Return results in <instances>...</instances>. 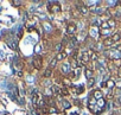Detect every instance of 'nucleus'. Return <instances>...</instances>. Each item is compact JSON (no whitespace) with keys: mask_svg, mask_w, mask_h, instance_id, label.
Returning a JSON list of instances; mask_svg holds the SVG:
<instances>
[{"mask_svg":"<svg viewBox=\"0 0 121 115\" xmlns=\"http://www.w3.org/2000/svg\"><path fill=\"white\" fill-rule=\"evenodd\" d=\"M49 6H48V9H49V11H50V13H59L60 11H62V7H60V5H59V3H57V1H49Z\"/></svg>","mask_w":121,"mask_h":115,"instance_id":"obj_1","label":"nucleus"},{"mask_svg":"<svg viewBox=\"0 0 121 115\" xmlns=\"http://www.w3.org/2000/svg\"><path fill=\"white\" fill-rule=\"evenodd\" d=\"M32 64H33V67L37 69V70H39V69H42V65H43V60H42V57L38 55V56H35L33 57V61H32Z\"/></svg>","mask_w":121,"mask_h":115,"instance_id":"obj_2","label":"nucleus"},{"mask_svg":"<svg viewBox=\"0 0 121 115\" xmlns=\"http://www.w3.org/2000/svg\"><path fill=\"white\" fill-rule=\"evenodd\" d=\"M76 31H77V25H76L75 23L68 24V26H67V33H68V34L73 36V34L76 33Z\"/></svg>","mask_w":121,"mask_h":115,"instance_id":"obj_3","label":"nucleus"},{"mask_svg":"<svg viewBox=\"0 0 121 115\" xmlns=\"http://www.w3.org/2000/svg\"><path fill=\"white\" fill-rule=\"evenodd\" d=\"M60 70H62V72L64 74V75H68V74H70V70H71V65H70V63H63L62 64V68H60Z\"/></svg>","mask_w":121,"mask_h":115,"instance_id":"obj_4","label":"nucleus"},{"mask_svg":"<svg viewBox=\"0 0 121 115\" xmlns=\"http://www.w3.org/2000/svg\"><path fill=\"white\" fill-rule=\"evenodd\" d=\"M102 44H103L104 47H110V46H113L115 43H114V40H113L112 37H108V38H104V39H103Z\"/></svg>","mask_w":121,"mask_h":115,"instance_id":"obj_5","label":"nucleus"},{"mask_svg":"<svg viewBox=\"0 0 121 115\" xmlns=\"http://www.w3.org/2000/svg\"><path fill=\"white\" fill-rule=\"evenodd\" d=\"M67 56H68L67 51H60V52L56 53V57H55V58L57 60V62H60V61L65 60V57H67Z\"/></svg>","mask_w":121,"mask_h":115,"instance_id":"obj_6","label":"nucleus"},{"mask_svg":"<svg viewBox=\"0 0 121 115\" xmlns=\"http://www.w3.org/2000/svg\"><path fill=\"white\" fill-rule=\"evenodd\" d=\"M51 90H52V94L56 95V96H59V95H62V88H60L59 85L55 84L51 87Z\"/></svg>","mask_w":121,"mask_h":115,"instance_id":"obj_7","label":"nucleus"},{"mask_svg":"<svg viewBox=\"0 0 121 115\" xmlns=\"http://www.w3.org/2000/svg\"><path fill=\"white\" fill-rule=\"evenodd\" d=\"M77 9H78L81 16H87V14L89 13V9H88V6H86V5H80V6H77Z\"/></svg>","mask_w":121,"mask_h":115,"instance_id":"obj_8","label":"nucleus"},{"mask_svg":"<svg viewBox=\"0 0 121 115\" xmlns=\"http://www.w3.org/2000/svg\"><path fill=\"white\" fill-rule=\"evenodd\" d=\"M84 76H86L88 80L94 78V70L90 69V68H84Z\"/></svg>","mask_w":121,"mask_h":115,"instance_id":"obj_9","label":"nucleus"},{"mask_svg":"<svg viewBox=\"0 0 121 115\" xmlns=\"http://www.w3.org/2000/svg\"><path fill=\"white\" fill-rule=\"evenodd\" d=\"M93 97L97 101V100H101V98H103V93L100 90V89H96V90H94L93 91Z\"/></svg>","mask_w":121,"mask_h":115,"instance_id":"obj_10","label":"nucleus"},{"mask_svg":"<svg viewBox=\"0 0 121 115\" xmlns=\"http://www.w3.org/2000/svg\"><path fill=\"white\" fill-rule=\"evenodd\" d=\"M88 52H89V56H90V61H95V62H97V61H99V55H97V52H96V51L89 50Z\"/></svg>","mask_w":121,"mask_h":115,"instance_id":"obj_11","label":"nucleus"},{"mask_svg":"<svg viewBox=\"0 0 121 115\" xmlns=\"http://www.w3.org/2000/svg\"><path fill=\"white\" fill-rule=\"evenodd\" d=\"M96 106L99 107V108H106V106H107V101H106V98H101V100H97V102H96Z\"/></svg>","mask_w":121,"mask_h":115,"instance_id":"obj_12","label":"nucleus"},{"mask_svg":"<svg viewBox=\"0 0 121 115\" xmlns=\"http://www.w3.org/2000/svg\"><path fill=\"white\" fill-rule=\"evenodd\" d=\"M80 75H81V68H77L76 70L73 71V74H71V78H73V80H77V78L80 77Z\"/></svg>","mask_w":121,"mask_h":115,"instance_id":"obj_13","label":"nucleus"},{"mask_svg":"<svg viewBox=\"0 0 121 115\" xmlns=\"http://www.w3.org/2000/svg\"><path fill=\"white\" fill-rule=\"evenodd\" d=\"M112 38H113L114 43H119V42L121 40V32H120V31L115 32V33H114V34L112 36Z\"/></svg>","mask_w":121,"mask_h":115,"instance_id":"obj_14","label":"nucleus"},{"mask_svg":"<svg viewBox=\"0 0 121 115\" xmlns=\"http://www.w3.org/2000/svg\"><path fill=\"white\" fill-rule=\"evenodd\" d=\"M89 34L91 38H96L97 34H99V31H97V27H91L90 31H89Z\"/></svg>","mask_w":121,"mask_h":115,"instance_id":"obj_15","label":"nucleus"},{"mask_svg":"<svg viewBox=\"0 0 121 115\" xmlns=\"http://www.w3.org/2000/svg\"><path fill=\"white\" fill-rule=\"evenodd\" d=\"M51 75H52V69H51V68H46V69L44 70V72H43V76L46 77V78H49Z\"/></svg>","mask_w":121,"mask_h":115,"instance_id":"obj_16","label":"nucleus"},{"mask_svg":"<svg viewBox=\"0 0 121 115\" xmlns=\"http://www.w3.org/2000/svg\"><path fill=\"white\" fill-rule=\"evenodd\" d=\"M107 82V88H109V89H112V88H114L115 87V81L114 80H108V81H106Z\"/></svg>","mask_w":121,"mask_h":115,"instance_id":"obj_17","label":"nucleus"},{"mask_svg":"<svg viewBox=\"0 0 121 115\" xmlns=\"http://www.w3.org/2000/svg\"><path fill=\"white\" fill-rule=\"evenodd\" d=\"M83 91H84V87H83V85H80V87L75 88V91H74V94H75V95H77V94H82Z\"/></svg>","mask_w":121,"mask_h":115,"instance_id":"obj_18","label":"nucleus"},{"mask_svg":"<svg viewBox=\"0 0 121 115\" xmlns=\"http://www.w3.org/2000/svg\"><path fill=\"white\" fill-rule=\"evenodd\" d=\"M104 12H106V9H103V7H99V9H96V10H95V12H94V13H95L96 16H100V14H103Z\"/></svg>","mask_w":121,"mask_h":115,"instance_id":"obj_19","label":"nucleus"},{"mask_svg":"<svg viewBox=\"0 0 121 115\" xmlns=\"http://www.w3.org/2000/svg\"><path fill=\"white\" fill-rule=\"evenodd\" d=\"M108 25H109V27H112V29H114V27H116V20L115 19H108Z\"/></svg>","mask_w":121,"mask_h":115,"instance_id":"obj_20","label":"nucleus"},{"mask_svg":"<svg viewBox=\"0 0 121 115\" xmlns=\"http://www.w3.org/2000/svg\"><path fill=\"white\" fill-rule=\"evenodd\" d=\"M62 106H63L64 109H69V108L71 107V103H70L69 101H67V100H63V101H62Z\"/></svg>","mask_w":121,"mask_h":115,"instance_id":"obj_21","label":"nucleus"},{"mask_svg":"<svg viewBox=\"0 0 121 115\" xmlns=\"http://www.w3.org/2000/svg\"><path fill=\"white\" fill-rule=\"evenodd\" d=\"M44 29H45V31L50 32V31L52 30V26H51V24H49V23H45V24H44Z\"/></svg>","mask_w":121,"mask_h":115,"instance_id":"obj_22","label":"nucleus"},{"mask_svg":"<svg viewBox=\"0 0 121 115\" xmlns=\"http://www.w3.org/2000/svg\"><path fill=\"white\" fill-rule=\"evenodd\" d=\"M63 83H64V85H67V87H73L71 81H70V80H68V78H64V80H63Z\"/></svg>","mask_w":121,"mask_h":115,"instance_id":"obj_23","label":"nucleus"},{"mask_svg":"<svg viewBox=\"0 0 121 115\" xmlns=\"http://www.w3.org/2000/svg\"><path fill=\"white\" fill-rule=\"evenodd\" d=\"M113 64H114L115 67H117V68H121V58H119V60H115V61H113Z\"/></svg>","mask_w":121,"mask_h":115,"instance_id":"obj_24","label":"nucleus"},{"mask_svg":"<svg viewBox=\"0 0 121 115\" xmlns=\"http://www.w3.org/2000/svg\"><path fill=\"white\" fill-rule=\"evenodd\" d=\"M115 17L116 18H121V6H117V10L115 11Z\"/></svg>","mask_w":121,"mask_h":115,"instance_id":"obj_25","label":"nucleus"},{"mask_svg":"<svg viewBox=\"0 0 121 115\" xmlns=\"http://www.w3.org/2000/svg\"><path fill=\"white\" fill-rule=\"evenodd\" d=\"M62 47H63V43L57 44V45H56V52H57V53H58V52H60V51H62Z\"/></svg>","mask_w":121,"mask_h":115,"instance_id":"obj_26","label":"nucleus"},{"mask_svg":"<svg viewBox=\"0 0 121 115\" xmlns=\"http://www.w3.org/2000/svg\"><path fill=\"white\" fill-rule=\"evenodd\" d=\"M101 29H102V30H109L110 27H109V25H108V23H107V21H103V23H102V25H101Z\"/></svg>","mask_w":121,"mask_h":115,"instance_id":"obj_27","label":"nucleus"},{"mask_svg":"<svg viewBox=\"0 0 121 115\" xmlns=\"http://www.w3.org/2000/svg\"><path fill=\"white\" fill-rule=\"evenodd\" d=\"M49 113H51V114H57V113H58V109H57L56 107H50V108H49Z\"/></svg>","mask_w":121,"mask_h":115,"instance_id":"obj_28","label":"nucleus"},{"mask_svg":"<svg viewBox=\"0 0 121 115\" xmlns=\"http://www.w3.org/2000/svg\"><path fill=\"white\" fill-rule=\"evenodd\" d=\"M101 34H102V36L104 34L106 38H108V36L110 34V30H102V31H101Z\"/></svg>","mask_w":121,"mask_h":115,"instance_id":"obj_29","label":"nucleus"},{"mask_svg":"<svg viewBox=\"0 0 121 115\" xmlns=\"http://www.w3.org/2000/svg\"><path fill=\"white\" fill-rule=\"evenodd\" d=\"M115 88H116L117 90H121V80L115 81Z\"/></svg>","mask_w":121,"mask_h":115,"instance_id":"obj_30","label":"nucleus"},{"mask_svg":"<svg viewBox=\"0 0 121 115\" xmlns=\"http://www.w3.org/2000/svg\"><path fill=\"white\" fill-rule=\"evenodd\" d=\"M56 65H57V60H56V58H53V60L51 61V63H50V68H51V69H53Z\"/></svg>","mask_w":121,"mask_h":115,"instance_id":"obj_31","label":"nucleus"},{"mask_svg":"<svg viewBox=\"0 0 121 115\" xmlns=\"http://www.w3.org/2000/svg\"><path fill=\"white\" fill-rule=\"evenodd\" d=\"M95 84V78H91V80H88V87H93Z\"/></svg>","mask_w":121,"mask_h":115,"instance_id":"obj_32","label":"nucleus"},{"mask_svg":"<svg viewBox=\"0 0 121 115\" xmlns=\"http://www.w3.org/2000/svg\"><path fill=\"white\" fill-rule=\"evenodd\" d=\"M62 95H64V96L69 95V91H68V88L67 87L65 88H62Z\"/></svg>","mask_w":121,"mask_h":115,"instance_id":"obj_33","label":"nucleus"},{"mask_svg":"<svg viewBox=\"0 0 121 115\" xmlns=\"http://www.w3.org/2000/svg\"><path fill=\"white\" fill-rule=\"evenodd\" d=\"M101 87H102V88H107V82H106V81H102Z\"/></svg>","mask_w":121,"mask_h":115,"instance_id":"obj_34","label":"nucleus"},{"mask_svg":"<svg viewBox=\"0 0 121 115\" xmlns=\"http://www.w3.org/2000/svg\"><path fill=\"white\" fill-rule=\"evenodd\" d=\"M113 96H114V94H113V93H110V91L107 94V97H108V98H112Z\"/></svg>","mask_w":121,"mask_h":115,"instance_id":"obj_35","label":"nucleus"},{"mask_svg":"<svg viewBox=\"0 0 121 115\" xmlns=\"http://www.w3.org/2000/svg\"><path fill=\"white\" fill-rule=\"evenodd\" d=\"M117 76L121 78V68H119V69H117Z\"/></svg>","mask_w":121,"mask_h":115,"instance_id":"obj_36","label":"nucleus"},{"mask_svg":"<svg viewBox=\"0 0 121 115\" xmlns=\"http://www.w3.org/2000/svg\"><path fill=\"white\" fill-rule=\"evenodd\" d=\"M12 4H13V5H20L22 3H20V1H13Z\"/></svg>","mask_w":121,"mask_h":115,"instance_id":"obj_37","label":"nucleus"},{"mask_svg":"<svg viewBox=\"0 0 121 115\" xmlns=\"http://www.w3.org/2000/svg\"><path fill=\"white\" fill-rule=\"evenodd\" d=\"M44 82H45L44 85H49V84H50V81H49V80H46V81H44Z\"/></svg>","mask_w":121,"mask_h":115,"instance_id":"obj_38","label":"nucleus"},{"mask_svg":"<svg viewBox=\"0 0 121 115\" xmlns=\"http://www.w3.org/2000/svg\"><path fill=\"white\" fill-rule=\"evenodd\" d=\"M116 101H117V102H119V103L121 104V96H119V97L116 98Z\"/></svg>","mask_w":121,"mask_h":115,"instance_id":"obj_39","label":"nucleus"},{"mask_svg":"<svg viewBox=\"0 0 121 115\" xmlns=\"http://www.w3.org/2000/svg\"><path fill=\"white\" fill-rule=\"evenodd\" d=\"M35 50H36V52H38V51L40 50V47H39V46H36V49H35Z\"/></svg>","mask_w":121,"mask_h":115,"instance_id":"obj_40","label":"nucleus"},{"mask_svg":"<svg viewBox=\"0 0 121 115\" xmlns=\"http://www.w3.org/2000/svg\"><path fill=\"white\" fill-rule=\"evenodd\" d=\"M120 111H121V108H120Z\"/></svg>","mask_w":121,"mask_h":115,"instance_id":"obj_41","label":"nucleus"}]
</instances>
